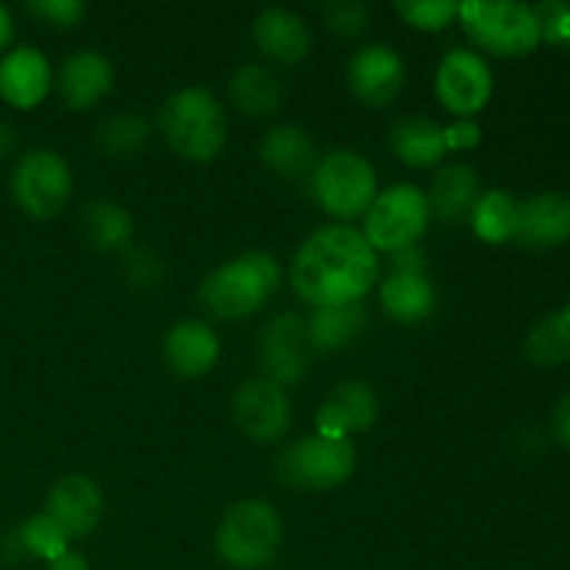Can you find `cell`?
Listing matches in <instances>:
<instances>
[{
    "label": "cell",
    "instance_id": "6da1fadb",
    "mask_svg": "<svg viewBox=\"0 0 570 570\" xmlns=\"http://www.w3.org/2000/svg\"><path fill=\"white\" fill-rule=\"evenodd\" d=\"M379 278L376 250L351 226H326L312 234L289 265L298 298L321 306L360 304Z\"/></svg>",
    "mask_w": 570,
    "mask_h": 570
},
{
    "label": "cell",
    "instance_id": "7a4b0ae2",
    "mask_svg": "<svg viewBox=\"0 0 570 570\" xmlns=\"http://www.w3.org/2000/svg\"><path fill=\"white\" fill-rule=\"evenodd\" d=\"M282 284V267L271 254L248 250L204 278L200 304L223 321H243L267 304Z\"/></svg>",
    "mask_w": 570,
    "mask_h": 570
},
{
    "label": "cell",
    "instance_id": "3957f363",
    "mask_svg": "<svg viewBox=\"0 0 570 570\" xmlns=\"http://www.w3.org/2000/svg\"><path fill=\"white\" fill-rule=\"evenodd\" d=\"M159 122L170 148L189 161H212L226 148V111L206 87L173 92L161 106Z\"/></svg>",
    "mask_w": 570,
    "mask_h": 570
},
{
    "label": "cell",
    "instance_id": "277c9868",
    "mask_svg": "<svg viewBox=\"0 0 570 570\" xmlns=\"http://www.w3.org/2000/svg\"><path fill=\"white\" fill-rule=\"evenodd\" d=\"M282 534L284 527L276 507L262 499H248L228 507L223 521L217 523L215 549L226 566L262 570L278 554Z\"/></svg>",
    "mask_w": 570,
    "mask_h": 570
},
{
    "label": "cell",
    "instance_id": "5b68a950",
    "mask_svg": "<svg viewBox=\"0 0 570 570\" xmlns=\"http://www.w3.org/2000/svg\"><path fill=\"white\" fill-rule=\"evenodd\" d=\"M309 189L323 212L340 220H354L376 200V170L356 150H328L317 156V165L312 167Z\"/></svg>",
    "mask_w": 570,
    "mask_h": 570
},
{
    "label": "cell",
    "instance_id": "8992f818",
    "mask_svg": "<svg viewBox=\"0 0 570 570\" xmlns=\"http://www.w3.org/2000/svg\"><path fill=\"white\" fill-rule=\"evenodd\" d=\"M456 17L468 37L495 56L529 53L540 42L532 6L518 0H465Z\"/></svg>",
    "mask_w": 570,
    "mask_h": 570
},
{
    "label": "cell",
    "instance_id": "52a82bcc",
    "mask_svg": "<svg viewBox=\"0 0 570 570\" xmlns=\"http://www.w3.org/2000/svg\"><path fill=\"white\" fill-rule=\"evenodd\" d=\"M429 220H432V209H429L426 193L415 184H395L376 195L371 209L365 212L362 234L373 250L395 254L415 245L429 228Z\"/></svg>",
    "mask_w": 570,
    "mask_h": 570
},
{
    "label": "cell",
    "instance_id": "ba28073f",
    "mask_svg": "<svg viewBox=\"0 0 570 570\" xmlns=\"http://www.w3.org/2000/svg\"><path fill=\"white\" fill-rule=\"evenodd\" d=\"M356 468L351 440L315 438L287 445L276 460L278 482L293 490H332L348 482Z\"/></svg>",
    "mask_w": 570,
    "mask_h": 570
},
{
    "label": "cell",
    "instance_id": "9c48e42d",
    "mask_svg": "<svg viewBox=\"0 0 570 570\" xmlns=\"http://www.w3.org/2000/svg\"><path fill=\"white\" fill-rule=\"evenodd\" d=\"M70 165L50 148L28 150L11 173V198L33 220H50L59 215L70 200Z\"/></svg>",
    "mask_w": 570,
    "mask_h": 570
},
{
    "label": "cell",
    "instance_id": "30bf717a",
    "mask_svg": "<svg viewBox=\"0 0 570 570\" xmlns=\"http://www.w3.org/2000/svg\"><path fill=\"white\" fill-rule=\"evenodd\" d=\"M434 92L451 115L468 120L488 106L490 95H493V72L482 56L456 48L440 61L438 76H434Z\"/></svg>",
    "mask_w": 570,
    "mask_h": 570
},
{
    "label": "cell",
    "instance_id": "8fae6325",
    "mask_svg": "<svg viewBox=\"0 0 570 570\" xmlns=\"http://www.w3.org/2000/svg\"><path fill=\"white\" fill-rule=\"evenodd\" d=\"M234 423L256 443H276L289 432L293 406L287 390L271 379H248L232 399Z\"/></svg>",
    "mask_w": 570,
    "mask_h": 570
},
{
    "label": "cell",
    "instance_id": "7c38bea8",
    "mask_svg": "<svg viewBox=\"0 0 570 570\" xmlns=\"http://www.w3.org/2000/svg\"><path fill=\"white\" fill-rule=\"evenodd\" d=\"M259 365L265 379L282 384H295L312 365V343L306 321L295 312L271 317L259 334Z\"/></svg>",
    "mask_w": 570,
    "mask_h": 570
},
{
    "label": "cell",
    "instance_id": "4fadbf2b",
    "mask_svg": "<svg viewBox=\"0 0 570 570\" xmlns=\"http://www.w3.org/2000/svg\"><path fill=\"white\" fill-rule=\"evenodd\" d=\"M404 59L387 45H365L348 61V89L367 106H387L404 89Z\"/></svg>",
    "mask_w": 570,
    "mask_h": 570
},
{
    "label": "cell",
    "instance_id": "5bb4252c",
    "mask_svg": "<svg viewBox=\"0 0 570 570\" xmlns=\"http://www.w3.org/2000/svg\"><path fill=\"white\" fill-rule=\"evenodd\" d=\"M45 512L65 529L67 538H87L104 518V493L98 484L81 473L59 479L48 495Z\"/></svg>",
    "mask_w": 570,
    "mask_h": 570
},
{
    "label": "cell",
    "instance_id": "9a60e30c",
    "mask_svg": "<svg viewBox=\"0 0 570 570\" xmlns=\"http://www.w3.org/2000/svg\"><path fill=\"white\" fill-rule=\"evenodd\" d=\"M379 415V399L373 387L360 379L337 384L334 393L317 410V434L328 440H348L351 434L365 432Z\"/></svg>",
    "mask_w": 570,
    "mask_h": 570
},
{
    "label": "cell",
    "instance_id": "2e32d148",
    "mask_svg": "<svg viewBox=\"0 0 570 570\" xmlns=\"http://www.w3.org/2000/svg\"><path fill=\"white\" fill-rule=\"evenodd\" d=\"M53 83L48 56L31 45L9 50L0 59V98L14 109H33L42 104Z\"/></svg>",
    "mask_w": 570,
    "mask_h": 570
},
{
    "label": "cell",
    "instance_id": "e0dca14e",
    "mask_svg": "<svg viewBox=\"0 0 570 570\" xmlns=\"http://www.w3.org/2000/svg\"><path fill=\"white\" fill-rule=\"evenodd\" d=\"M515 239L523 248H554L570 239V195L540 193L518 204Z\"/></svg>",
    "mask_w": 570,
    "mask_h": 570
},
{
    "label": "cell",
    "instance_id": "ac0fdd59",
    "mask_svg": "<svg viewBox=\"0 0 570 570\" xmlns=\"http://www.w3.org/2000/svg\"><path fill=\"white\" fill-rule=\"evenodd\" d=\"M115 83V67L100 50H76L59 72V95L65 106L83 111L98 106Z\"/></svg>",
    "mask_w": 570,
    "mask_h": 570
},
{
    "label": "cell",
    "instance_id": "d6986e66",
    "mask_svg": "<svg viewBox=\"0 0 570 570\" xmlns=\"http://www.w3.org/2000/svg\"><path fill=\"white\" fill-rule=\"evenodd\" d=\"M165 362L170 371L184 379H198L217 365L220 356V340L215 328L204 321H181L165 334L161 345Z\"/></svg>",
    "mask_w": 570,
    "mask_h": 570
},
{
    "label": "cell",
    "instance_id": "ffe728a7",
    "mask_svg": "<svg viewBox=\"0 0 570 570\" xmlns=\"http://www.w3.org/2000/svg\"><path fill=\"white\" fill-rule=\"evenodd\" d=\"M254 39L267 59L298 65L312 50V31L304 17L284 6H271L254 17Z\"/></svg>",
    "mask_w": 570,
    "mask_h": 570
},
{
    "label": "cell",
    "instance_id": "44dd1931",
    "mask_svg": "<svg viewBox=\"0 0 570 570\" xmlns=\"http://www.w3.org/2000/svg\"><path fill=\"white\" fill-rule=\"evenodd\" d=\"M479 195H482L479 193V173L471 165L454 161V165L440 167L426 198L432 215L445 226H454L462 217H471Z\"/></svg>",
    "mask_w": 570,
    "mask_h": 570
},
{
    "label": "cell",
    "instance_id": "7402d4cb",
    "mask_svg": "<svg viewBox=\"0 0 570 570\" xmlns=\"http://www.w3.org/2000/svg\"><path fill=\"white\" fill-rule=\"evenodd\" d=\"M228 95L243 115L271 117L284 106L287 89H284V81L276 70L250 61V65L237 67L232 83H228Z\"/></svg>",
    "mask_w": 570,
    "mask_h": 570
},
{
    "label": "cell",
    "instance_id": "603a6c76",
    "mask_svg": "<svg viewBox=\"0 0 570 570\" xmlns=\"http://www.w3.org/2000/svg\"><path fill=\"white\" fill-rule=\"evenodd\" d=\"M259 154L262 161L284 178H304L317 165L315 142L304 128L293 126V122L273 126L262 139Z\"/></svg>",
    "mask_w": 570,
    "mask_h": 570
},
{
    "label": "cell",
    "instance_id": "cb8c5ba5",
    "mask_svg": "<svg viewBox=\"0 0 570 570\" xmlns=\"http://www.w3.org/2000/svg\"><path fill=\"white\" fill-rule=\"evenodd\" d=\"M382 306L390 317L401 323L426 321L438 306V293L423 271L390 273L382 284Z\"/></svg>",
    "mask_w": 570,
    "mask_h": 570
},
{
    "label": "cell",
    "instance_id": "d4e9b609",
    "mask_svg": "<svg viewBox=\"0 0 570 570\" xmlns=\"http://www.w3.org/2000/svg\"><path fill=\"white\" fill-rule=\"evenodd\" d=\"M445 126L429 117H404L390 128V148L404 165L432 167L445 156Z\"/></svg>",
    "mask_w": 570,
    "mask_h": 570
},
{
    "label": "cell",
    "instance_id": "484cf974",
    "mask_svg": "<svg viewBox=\"0 0 570 570\" xmlns=\"http://www.w3.org/2000/svg\"><path fill=\"white\" fill-rule=\"evenodd\" d=\"M365 306L343 304V306H321L312 312L306 321L309 343L315 351H340L354 343L365 328Z\"/></svg>",
    "mask_w": 570,
    "mask_h": 570
},
{
    "label": "cell",
    "instance_id": "4316f807",
    "mask_svg": "<svg viewBox=\"0 0 570 570\" xmlns=\"http://www.w3.org/2000/svg\"><path fill=\"white\" fill-rule=\"evenodd\" d=\"M83 237L98 250H128L134 237V220L115 200H89L81 212Z\"/></svg>",
    "mask_w": 570,
    "mask_h": 570
},
{
    "label": "cell",
    "instance_id": "83f0119b",
    "mask_svg": "<svg viewBox=\"0 0 570 570\" xmlns=\"http://www.w3.org/2000/svg\"><path fill=\"white\" fill-rule=\"evenodd\" d=\"M67 546H70V538L65 534V529L48 512H39L6 538V554L17 557V560L20 557H39L45 562H53L56 557L70 551Z\"/></svg>",
    "mask_w": 570,
    "mask_h": 570
},
{
    "label": "cell",
    "instance_id": "f1b7e54d",
    "mask_svg": "<svg viewBox=\"0 0 570 570\" xmlns=\"http://www.w3.org/2000/svg\"><path fill=\"white\" fill-rule=\"evenodd\" d=\"M471 226L484 243L499 245L507 239H515L518 200L504 189H490V193L479 195L471 209Z\"/></svg>",
    "mask_w": 570,
    "mask_h": 570
},
{
    "label": "cell",
    "instance_id": "f546056e",
    "mask_svg": "<svg viewBox=\"0 0 570 570\" xmlns=\"http://www.w3.org/2000/svg\"><path fill=\"white\" fill-rule=\"evenodd\" d=\"M529 360L534 365H560L570 360V304L549 312L543 321L534 323L523 343Z\"/></svg>",
    "mask_w": 570,
    "mask_h": 570
},
{
    "label": "cell",
    "instance_id": "4dcf8cb0",
    "mask_svg": "<svg viewBox=\"0 0 570 570\" xmlns=\"http://www.w3.org/2000/svg\"><path fill=\"white\" fill-rule=\"evenodd\" d=\"M150 137V122L145 120L137 111H122V115L109 117L98 126V148L104 150L106 156H115V159H126V156H134L137 150L145 148Z\"/></svg>",
    "mask_w": 570,
    "mask_h": 570
},
{
    "label": "cell",
    "instance_id": "1f68e13d",
    "mask_svg": "<svg viewBox=\"0 0 570 570\" xmlns=\"http://www.w3.org/2000/svg\"><path fill=\"white\" fill-rule=\"evenodd\" d=\"M395 11L421 31H440L454 20L460 3L454 0H406V3H395Z\"/></svg>",
    "mask_w": 570,
    "mask_h": 570
},
{
    "label": "cell",
    "instance_id": "d6a6232c",
    "mask_svg": "<svg viewBox=\"0 0 570 570\" xmlns=\"http://www.w3.org/2000/svg\"><path fill=\"white\" fill-rule=\"evenodd\" d=\"M326 26L337 31L340 37H360L371 22V11L360 0H328L321 6Z\"/></svg>",
    "mask_w": 570,
    "mask_h": 570
},
{
    "label": "cell",
    "instance_id": "836d02e7",
    "mask_svg": "<svg viewBox=\"0 0 570 570\" xmlns=\"http://www.w3.org/2000/svg\"><path fill=\"white\" fill-rule=\"evenodd\" d=\"M540 39L551 45H568L570 39V3L566 0H543L532 6Z\"/></svg>",
    "mask_w": 570,
    "mask_h": 570
},
{
    "label": "cell",
    "instance_id": "e575fe53",
    "mask_svg": "<svg viewBox=\"0 0 570 570\" xmlns=\"http://www.w3.org/2000/svg\"><path fill=\"white\" fill-rule=\"evenodd\" d=\"M26 9L56 28H72L87 14V6L78 0H33V3H26Z\"/></svg>",
    "mask_w": 570,
    "mask_h": 570
},
{
    "label": "cell",
    "instance_id": "d590c367",
    "mask_svg": "<svg viewBox=\"0 0 570 570\" xmlns=\"http://www.w3.org/2000/svg\"><path fill=\"white\" fill-rule=\"evenodd\" d=\"M161 273H165V267H161L159 256L150 254V250H145V248L128 250L126 276H128V282L137 284L139 289H154L156 284L161 282Z\"/></svg>",
    "mask_w": 570,
    "mask_h": 570
},
{
    "label": "cell",
    "instance_id": "8d00e7d4",
    "mask_svg": "<svg viewBox=\"0 0 570 570\" xmlns=\"http://www.w3.org/2000/svg\"><path fill=\"white\" fill-rule=\"evenodd\" d=\"M443 134H445V148L449 150L473 148V145H479V139H482V128H479L473 120L454 122V126L443 128Z\"/></svg>",
    "mask_w": 570,
    "mask_h": 570
},
{
    "label": "cell",
    "instance_id": "74e56055",
    "mask_svg": "<svg viewBox=\"0 0 570 570\" xmlns=\"http://www.w3.org/2000/svg\"><path fill=\"white\" fill-rule=\"evenodd\" d=\"M551 426H554L557 440L570 449V393L562 395L554 406V415H551Z\"/></svg>",
    "mask_w": 570,
    "mask_h": 570
},
{
    "label": "cell",
    "instance_id": "f35d334b",
    "mask_svg": "<svg viewBox=\"0 0 570 570\" xmlns=\"http://www.w3.org/2000/svg\"><path fill=\"white\" fill-rule=\"evenodd\" d=\"M406 271H423V254L410 245V248H401L393 254V273H406Z\"/></svg>",
    "mask_w": 570,
    "mask_h": 570
},
{
    "label": "cell",
    "instance_id": "ab89813d",
    "mask_svg": "<svg viewBox=\"0 0 570 570\" xmlns=\"http://www.w3.org/2000/svg\"><path fill=\"white\" fill-rule=\"evenodd\" d=\"M45 570H92V568H89V562L83 560L81 554H76V551H65V554L56 557L53 562H48V568Z\"/></svg>",
    "mask_w": 570,
    "mask_h": 570
},
{
    "label": "cell",
    "instance_id": "60d3db41",
    "mask_svg": "<svg viewBox=\"0 0 570 570\" xmlns=\"http://www.w3.org/2000/svg\"><path fill=\"white\" fill-rule=\"evenodd\" d=\"M11 39H14V20H11V14L6 6H0V53L9 48Z\"/></svg>",
    "mask_w": 570,
    "mask_h": 570
},
{
    "label": "cell",
    "instance_id": "b9f144b4",
    "mask_svg": "<svg viewBox=\"0 0 570 570\" xmlns=\"http://www.w3.org/2000/svg\"><path fill=\"white\" fill-rule=\"evenodd\" d=\"M14 145H17V131L9 126V122L0 120V159H6V156L11 154Z\"/></svg>",
    "mask_w": 570,
    "mask_h": 570
},
{
    "label": "cell",
    "instance_id": "7bdbcfd3",
    "mask_svg": "<svg viewBox=\"0 0 570 570\" xmlns=\"http://www.w3.org/2000/svg\"><path fill=\"white\" fill-rule=\"evenodd\" d=\"M568 48H570V39H568Z\"/></svg>",
    "mask_w": 570,
    "mask_h": 570
}]
</instances>
